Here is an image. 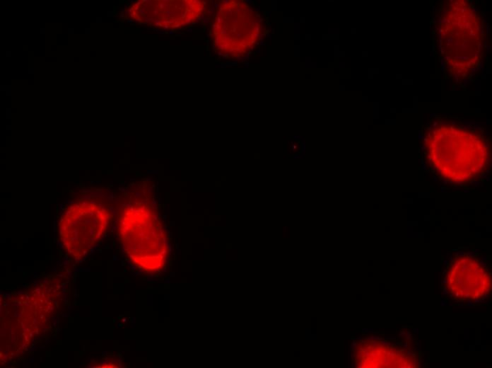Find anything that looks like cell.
Instances as JSON below:
<instances>
[{
    "mask_svg": "<svg viewBox=\"0 0 492 368\" xmlns=\"http://www.w3.org/2000/svg\"><path fill=\"white\" fill-rule=\"evenodd\" d=\"M430 135L429 162L443 178L464 183L483 173L487 164V149L477 134L445 125Z\"/></svg>",
    "mask_w": 492,
    "mask_h": 368,
    "instance_id": "6da1fadb",
    "label": "cell"
},
{
    "mask_svg": "<svg viewBox=\"0 0 492 368\" xmlns=\"http://www.w3.org/2000/svg\"><path fill=\"white\" fill-rule=\"evenodd\" d=\"M128 224L126 247L136 258L156 259L164 256V241L153 212L141 205L131 206L126 212Z\"/></svg>",
    "mask_w": 492,
    "mask_h": 368,
    "instance_id": "7a4b0ae2",
    "label": "cell"
}]
</instances>
